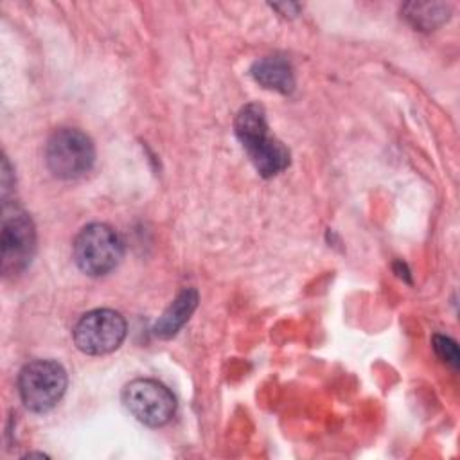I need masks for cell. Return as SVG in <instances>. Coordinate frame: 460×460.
Returning <instances> with one entry per match:
<instances>
[{
  "instance_id": "6da1fadb",
  "label": "cell",
  "mask_w": 460,
  "mask_h": 460,
  "mask_svg": "<svg viewBox=\"0 0 460 460\" xmlns=\"http://www.w3.org/2000/svg\"><path fill=\"white\" fill-rule=\"evenodd\" d=\"M234 128L243 149L261 176L271 178L289 165V151L270 133L262 106L252 102L241 108Z\"/></svg>"
},
{
  "instance_id": "7a4b0ae2",
  "label": "cell",
  "mask_w": 460,
  "mask_h": 460,
  "mask_svg": "<svg viewBox=\"0 0 460 460\" xmlns=\"http://www.w3.org/2000/svg\"><path fill=\"white\" fill-rule=\"evenodd\" d=\"M45 162L49 171L61 180L81 178L93 167V142L81 129L59 128L47 140Z\"/></svg>"
},
{
  "instance_id": "3957f363",
  "label": "cell",
  "mask_w": 460,
  "mask_h": 460,
  "mask_svg": "<svg viewBox=\"0 0 460 460\" xmlns=\"http://www.w3.org/2000/svg\"><path fill=\"white\" fill-rule=\"evenodd\" d=\"M124 253L119 234L106 223L86 225L74 241V261L90 277L108 275Z\"/></svg>"
},
{
  "instance_id": "277c9868",
  "label": "cell",
  "mask_w": 460,
  "mask_h": 460,
  "mask_svg": "<svg viewBox=\"0 0 460 460\" xmlns=\"http://www.w3.org/2000/svg\"><path fill=\"white\" fill-rule=\"evenodd\" d=\"M68 385L66 370L54 359H34L18 376L22 402L36 413L52 410L65 395Z\"/></svg>"
},
{
  "instance_id": "5b68a950",
  "label": "cell",
  "mask_w": 460,
  "mask_h": 460,
  "mask_svg": "<svg viewBox=\"0 0 460 460\" xmlns=\"http://www.w3.org/2000/svg\"><path fill=\"white\" fill-rule=\"evenodd\" d=\"M36 250V228L31 216L16 207H4L0 259L2 273L14 277L29 264Z\"/></svg>"
},
{
  "instance_id": "8992f818",
  "label": "cell",
  "mask_w": 460,
  "mask_h": 460,
  "mask_svg": "<svg viewBox=\"0 0 460 460\" xmlns=\"http://www.w3.org/2000/svg\"><path fill=\"white\" fill-rule=\"evenodd\" d=\"M122 402L128 411L146 426L167 424L176 411V399L171 390L155 379H133L122 390Z\"/></svg>"
},
{
  "instance_id": "52a82bcc",
  "label": "cell",
  "mask_w": 460,
  "mask_h": 460,
  "mask_svg": "<svg viewBox=\"0 0 460 460\" xmlns=\"http://www.w3.org/2000/svg\"><path fill=\"white\" fill-rule=\"evenodd\" d=\"M126 338V320L113 309H93L74 327L75 347L90 356L113 352Z\"/></svg>"
},
{
  "instance_id": "ba28073f",
  "label": "cell",
  "mask_w": 460,
  "mask_h": 460,
  "mask_svg": "<svg viewBox=\"0 0 460 460\" xmlns=\"http://www.w3.org/2000/svg\"><path fill=\"white\" fill-rule=\"evenodd\" d=\"M250 72L252 77L268 90H275L279 93H291L295 88L293 66L288 59L280 56H268L257 59Z\"/></svg>"
},
{
  "instance_id": "9c48e42d",
  "label": "cell",
  "mask_w": 460,
  "mask_h": 460,
  "mask_svg": "<svg viewBox=\"0 0 460 460\" xmlns=\"http://www.w3.org/2000/svg\"><path fill=\"white\" fill-rule=\"evenodd\" d=\"M198 305V291L192 288H185L178 293V296L171 302V305L162 313V316L155 322V334L160 338L174 336L190 318Z\"/></svg>"
},
{
  "instance_id": "30bf717a",
  "label": "cell",
  "mask_w": 460,
  "mask_h": 460,
  "mask_svg": "<svg viewBox=\"0 0 460 460\" xmlns=\"http://www.w3.org/2000/svg\"><path fill=\"white\" fill-rule=\"evenodd\" d=\"M404 18L419 31H433L449 18V5L438 2H411L402 7Z\"/></svg>"
},
{
  "instance_id": "8fae6325",
  "label": "cell",
  "mask_w": 460,
  "mask_h": 460,
  "mask_svg": "<svg viewBox=\"0 0 460 460\" xmlns=\"http://www.w3.org/2000/svg\"><path fill=\"white\" fill-rule=\"evenodd\" d=\"M433 349H435L437 356L442 361L449 363L453 368H458V363H460V359H458V347H456V343L451 338L435 334L433 336Z\"/></svg>"
}]
</instances>
